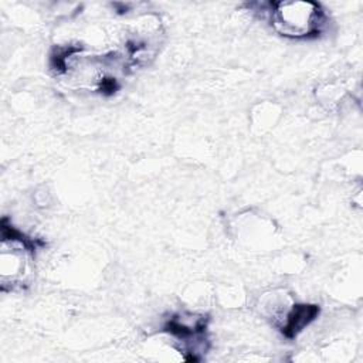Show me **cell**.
Here are the masks:
<instances>
[{
    "mask_svg": "<svg viewBox=\"0 0 363 363\" xmlns=\"http://www.w3.org/2000/svg\"><path fill=\"white\" fill-rule=\"evenodd\" d=\"M272 26L285 37L303 38L320 33L325 14L316 3L286 1L274 4Z\"/></svg>",
    "mask_w": 363,
    "mask_h": 363,
    "instance_id": "1",
    "label": "cell"
},
{
    "mask_svg": "<svg viewBox=\"0 0 363 363\" xmlns=\"http://www.w3.org/2000/svg\"><path fill=\"white\" fill-rule=\"evenodd\" d=\"M206 329L207 319L203 316L194 318L193 325L182 320V316H174L164 326L166 332L176 336L180 342H184L186 345H190L191 342H194V345H203V342L207 340Z\"/></svg>",
    "mask_w": 363,
    "mask_h": 363,
    "instance_id": "2",
    "label": "cell"
},
{
    "mask_svg": "<svg viewBox=\"0 0 363 363\" xmlns=\"http://www.w3.org/2000/svg\"><path fill=\"white\" fill-rule=\"evenodd\" d=\"M319 315L318 305L298 303L294 305L292 311L286 316V322L282 326V333L288 339H294L305 326H308Z\"/></svg>",
    "mask_w": 363,
    "mask_h": 363,
    "instance_id": "3",
    "label": "cell"
}]
</instances>
